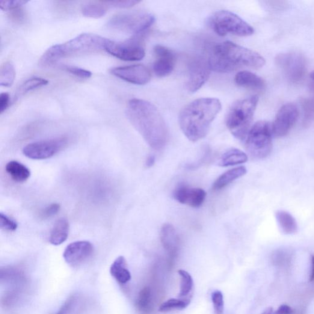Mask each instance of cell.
<instances>
[{
    "label": "cell",
    "mask_w": 314,
    "mask_h": 314,
    "mask_svg": "<svg viewBox=\"0 0 314 314\" xmlns=\"http://www.w3.org/2000/svg\"><path fill=\"white\" fill-rule=\"evenodd\" d=\"M155 159L154 156L151 155L148 157L147 159L146 165L148 168H150L152 167V166L155 164Z\"/></svg>",
    "instance_id": "obj_41"
},
{
    "label": "cell",
    "mask_w": 314,
    "mask_h": 314,
    "mask_svg": "<svg viewBox=\"0 0 314 314\" xmlns=\"http://www.w3.org/2000/svg\"><path fill=\"white\" fill-rule=\"evenodd\" d=\"M275 62L287 78L292 82H298L306 72V60L298 53L289 52L281 54L275 58Z\"/></svg>",
    "instance_id": "obj_11"
},
{
    "label": "cell",
    "mask_w": 314,
    "mask_h": 314,
    "mask_svg": "<svg viewBox=\"0 0 314 314\" xmlns=\"http://www.w3.org/2000/svg\"><path fill=\"white\" fill-rule=\"evenodd\" d=\"M299 115L298 107L295 104L284 105L278 110L271 125L272 135L276 138L286 136L297 121Z\"/></svg>",
    "instance_id": "obj_12"
},
{
    "label": "cell",
    "mask_w": 314,
    "mask_h": 314,
    "mask_svg": "<svg viewBox=\"0 0 314 314\" xmlns=\"http://www.w3.org/2000/svg\"><path fill=\"white\" fill-rule=\"evenodd\" d=\"M138 310L142 313H147L152 309V296L149 287H145L138 295L136 303Z\"/></svg>",
    "instance_id": "obj_28"
},
{
    "label": "cell",
    "mask_w": 314,
    "mask_h": 314,
    "mask_svg": "<svg viewBox=\"0 0 314 314\" xmlns=\"http://www.w3.org/2000/svg\"><path fill=\"white\" fill-rule=\"evenodd\" d=\"M109 39L91 34H82L63 44H55L44 53L39 60L41 67L53 66L62 58L105 50Z\"/></svg>",
    "instance_id": "obj_4"
},
{
    "label": "cell",
    "mask_w": 314,
    "mask_h": 314,
    "mask_svg": "<svg viewBox=\"0 0 314 314\" xmlns=\"http://www.w3.org/2000/svg\"><path fill=\"white\" fill-rule=\"evenodd\" d=\"M246 173L247 169L245 167H237L228 171L216 180L213 184L212 189L214 191H219V190L224 189L230 183L235 181V180L244 176Z\"/></svg>",
    "instance_id": "obj_22"
},
{
    "label": "cell",
    "mask_w": 314,
    "mask_h": 314,
    "mask_svg": "<svg viewBox=\"0 0 314 314\" xmlns=\"http://www.w3.org/2000/svg\"><path fill=\"white\" fill-rule=\"evenodd\" d=\"M310 78H312V79L314 81V72H313L312 73H311Z\"/></svg>",
    "instance_id": "obj_44"
},
{
    "label": "cell",
    "mask_w": 314,
    "mask_h": 314,
    "mask_svg": "<svg viewBox=\"0 0 314 314\" xmlns=\"http://www.w3.org/2000/svg\"><path fill=\"white\" fill-rule=\"evenodd\" d=\"M293 310L291 307L284 304L278 307V309L272 314H293Z\"/></svg>",
    "instance_id": "obj_40"
},
{
    "label": "cell",
    "mask_w": 314,
    "mask_h": 314,
    "mask_svg": "<svg viewBox=\"0 0 314 314\" xmlns=\"http://www.w3.org/2000/svg\"><path fill=\"white\" fill-rule=\"evenodd\" d=\"M272 312H273V310H272V308L269 307L268 309L264 311V312L262 314H272L273 313Z\"/></svg>",
    "instance_id": "obj_43"
},
{
    "label": "cell",
    "mask_w": 314,
    "mask_h": 314,
    "mask_svg": "<svg viewBox=\"0 0 314 314\" xmlns=\"http://www.w3.org/2000/svg\"><path fill=\"white\" fill-rule=\"evenodd\" d=\"M126 114L149 146L157 150L165 147L168 137L167 124L153 104L141 99L130 100Z\"/></svg>",
    "instance_id": "obj_1"
},
{
    "label": "cell",
    "mask_w": 314,
    "mask_h": 314,
    "mask_svg": "<svg viewBox=\"0 0 314 314\" xmlns=\"http://www.w3.org/2000/svg\"><path fill=\"white\" fill-rule=\"evenodd\" d=\"M67 144L68 139L65 137L46 139L26 145L23 148V153L29 159H47L51 158L64 149Z\"/></svg>",
    "instance_id": "obj_10"
},
{
    "label": "cell",
    "mask_w": 314,
    "mask_h": 314,
    "mask_svg": "<svg viewBox=\"0 0 314 314\" xmlns=\"http://www.w3.org/2000/svg\"><path fill=\"white\" fill-rule=\"evenodd\" d=\"M48 83L49 81L47 79L39 78V77H35V78L26 80L20 86L18 90L17 91L16 97L18 98L29 92V91L43 87L44 86L48 84Z\"/></svg>",
    "instance_id": "obj_29"
},
{
    "label": "cell",
    "mask_w": 314,
    "mask_h": 314,
    "mask_svg": "<svg viewBox=\"0 0 314 314\" xmlns=\"http://www.w3.org/2000/svg\"><path fill=\"white\" fill-rule=\"evenodd\" d=\"M312 271L311 274L310 281L314 280V256H312Z\"/></svg>",
    "instance_id": "obj_42"
},
{
    "label": "cell",
    "mask_w": 314,
    "mask_h": 314,
    "mask_svg": "<svg viewBox=\"0 0 314 314\" xmlns=\"http://www.w3.org/2000/svg\"><path fill=\"white\" fill-rule=\"evenodd\" d=\"M190 303H191V298L185 299V300L170 299V300L162 304L159 307V311L162 312H166L174 309H185L189 306Z\"/></svg>",
    "instance_id": "obj_31"
},
{
    "label": "cell",
    "mask_w": 314,
    "mask_h": 314,
    "mask_svg": "<svg viewBox=\"0 0 314 314\" xmlns=\"http://www.w3.org/2000/svg\"><path fill=\"white\" fill-rule=\"evenodd\" d=\"M60 206L58 203H53L46 207L41 213L43 218H50L57 214L60 211Z\"/></svg>",
    "instance_id": "obj_37"
},
{
    "label": "cell",
    "mask_w": 314,
    "mask_h": 314,
    "mask_svg": "<svg viewBox=\"0 0 314 314\" xmlns=\"http://www.w3.org/2000/svg\"><path fill=\"white\" fill-rule=\"evenodd\" d=\"M17 222L4 213L0 214V227L8 232H14L17 229Z\"/></svg>",
    "instance_id": "obj_35"
},
{
    "label": "cell",
    "mask_w": 314,
    "mask_h": 314,
    "mask_svg": "<svg viewBox=\"0 0 314 314\" xmlns=\"http://www.w3.org/2000/svg\"><path fill=\"white\" fill-rule=\"evenodd\" d=\"M105 50L114 57L127 61L141 60L146 55L144 47L138 37L124 42L108 40Z\"/></svg>",
    "instance_id": "obj_9"
},
{
    "label": "cell",
    "mask_w": 314,
    "mask_h": 314,
    "mask_svg": "<svg viewBox=\"0 0 314 314\" xmlns=\"http://www.w3.org/2000/svg\"><path fill=\"white\" fill-rule=\"evenodd\" d=\"M212 301L216 314H223L224 301V296L220 291H215L212 293Z\"/></svg>",
    "instance_id": "obj_36"
},
{
    "label": "cell",
    "mask_w": 314,
    "mask_h": 314,
    "mask_svg": "<svg viewBox=\"0 0 314 314\" xmlns=\"http://www.w3.org/2000/svg\"><path fill=\"white\" fill-rule=\"evenodd\" d=\"M156 60L153 64V72L159 78H164L173 72L175 66V53L168 47L156 45L154 47Z\"/></svg>",
    "instance_id": "obj_15"
},
{
    "label": "cell",
    "mask_w": 314,
    "mask_h": 314,
    "mask_svg": "<svg viewBox=\"0 0 314 314\" xmlns=\"http://www.w3.org/2000/svg\"><path fill=\"white\" fill-rule=\"evenodd\" d=\"M60 68L65 72L70 73L71 75L82 79H88L91 78V75H92V73L90 71L78 67L72 66V65H61Z\"/></svg>",
    "instance_id": "obj_32"
},
{
    "label": "cell",
    "mask_w": 314,
    "mask_h": 314,
    "mask_svg": "<svg viewBox=\"0 0 314 314\" xmlns=\"http://www.w3.org/2000/svg\"><path fill=\"white\" fill-rule=\"evenodd\" d=\"M108 8L127 9L134 7L140 3L137 0H120V1L103 2Z\"/></svg>",
    "instance_id": "obj_33"
},
{
    "label": "cell",
    "mask_w": 314,
    "mask_h": 314,
    "mask_svg": "<svg viewBox=\"0 0 314 314\" xmlns=\"http://www.w3.org/2000/svg\"><path fill=\"white\" fill-rule=\"evenodd\" d=\"M271 125L266 121H257L245 138V149L252 158L263 159L270 155L272 144Z\"/></svg>",
    "instance_id": "obj_7"
},
{
    "label": "cell",
    "mask_w": 314,
    "mask_h": 314,
    "mask_svg": "<svg viewBox=\"0 0 314 314\" xmlns=\"http://www.w3.org/2000/svg\"><path fill=\"white\" fill-rule=\"evenodd\" d=\"M206 197V192L202 189L180 186L174 192V198L178 202L192 207L202 205Z\"/></svg>",
    "instance_id": "obj_17"
},
{
    "label": "cell",
    "mask_w": 314,
    "mask_h": 314,
    "mask_svg": "<svg viewBox=\"0 0 314 314\" xmlns=\"http://www.w3.org/2000/svg\"><path fill=\"white\" fill-rule=\"evenodd\" d=\"M248 161L247 154L241 150L232 149L222 155L218 165L222 167L245 164Z\"/></svg>",
    "instance_id": "obj_23"
},
{
    "label": "cell",
    "mask_w": 314,
    "mask_h": 314,
    "mask_svg": "<svg viewBox=\"0 0 314 314\" xmlns=\"http://www.w3.org/2000/svg\"><path fill=\"white\" fill-rule=\"evenodd\" d=\"M235 81L239 87L261 90L265 87V81L260 76L248 71H241L236 74Z\"/></svg>",
    "instance_id": "obj_19"
},
{
    "label": "cell",
    "mask_w": 314,
    "mask_h": 314,
    "mask_svg": "<svg viewBox=\"0 0 314 314\" xmlns=\"http://www.w3.org/2000/svg\"><path fill=\"white\" fill-rule=\"evenodd\" d=\"M110 273L121 284H125L131 280V273L127 268V261L123 256L118 257L112 263Z\"/></svg>",
    "instance_id": "obj_20"
},
{
    "label": "cell",
    "mask_w": 314,
    "mask_h": 314,
    "mask_svg": "<svg viewBox=\"0 0 314 314\" xmlns=\"http://www.w3.org/2000/svg\"><path fill=\"white\" fill-rule=\"evenodd\" d=\"M178 273L181 278L180 281V288L179 292V297L182 298L187 296L193 289L194 280L191 275L187 271L180 269Z\"/></svg>",
    "instance_id": "obj_30"
},
{
    "label": "cell",
    "mask_w": 314,
    "mask_h": 314,
    "mask_svg": "<svg viewBox=\"0 0 314 314\" xmlns=\"http://www.w3.org/2000/svg\"><path fill=\"white\" fill-rule=\"evenodd\" d=\"M76 299L75 296H71L58 310L57 314H69L75 304Z\"/></svg>",
    "instance_id": "obj_38"
},
{
    "label": "cell",
    "mask_w": 314,
    "mask_h": 314,
    "mask_svg": "<svg viewBox=\"0 0 314 314\" xmlns=\"http://www.w3.org/2000/svg\"><path fill=\"white\" fill-rule=\"evenodd\" d=\"M207 61L211 70L222 73L242 68L257 69L265 64L264 58L257 52L231 41H225L213 47Z\"/></svg>",
    "instance_id": "obj_3"
},
{
    "label": "cell",
    "mask_w": 314,
    "mask_h": 314,
    "mask_svg": "<svg viewBox=\"0 0 314 314\" xmlns=\"http://www.w3.org/2000/svg\"><path fill=\"white\" fill-rule=\"evenodd\" d=\"M210 25L219 36L231 34L238 37L250 36L254 29L241 17L232 12L221 10L216 12L210 19Z\"/></svg>",
    "instance_id": "obj_8"
},
{
    "label": "cell",
    "mask_w": 314,
    "mask_h": 314,
    "mask_svg": "<svg viewBox=\"0 0 314 314\" xmlns=\"http://www.w3.org/2000/svg\"><path fill=\"white\" fill-rule=\"evenodd\" d=\"M161 238L163 246L171 256H175L179 249L180 239L173 225H164L161 230Z\"/></svg>",
    "instance_id": "obj_18"
},
{
    "label": "cell",
    "mask_w": 314,
    "mask_h": 314,
    "mask_svg": "<svg viewBox=\"0 0 314 314\" xmlns=\"http://www.w3.org/2000/svg\"><path fill=\"white\" fill-rule=\"evenodd\" d=\"M28 2L24 0H2L0 1V8L3 11L17 10Z\"/></svg>",
    "instance_id": "obj_34"
},
{
    "label": "cell",
    "mask_w": 314,
    "mask_h": 314,
    "mask_svg": "<svg viewBox=\"0 0 314 314\" xmlns=\"http://www.w3.org/2000/svg\"><path fill=\"white\" fill-rule=\"evenodd\" d=\"M275 217L284 233L291 235L297 232V223L295 218L290 213L284 211H278L275 213Z\"/></svg>",
    "instance_id": "obj_25"
},
{
    "label": "cell",
    "mask_w": 314,
    "mask_h": 314,
    "mask_svg": "<svg viewBox=\"0 0 314 314\" xmlns=\"http://www.w3.org/2000/svg\"><path fill=\"white\" fill-rule=\"evenodd\" d=\"M259 98L253 96L237 101L228 112L226 125L237 139L244 140L249 132Z\"/></svg>",
    "instance_id": "obj_5"
},
{
    "label": "cell",
    "mask_w": 314,
    "mask_h": 314,
    "mask_svg": "<svg viewBox=\"0 0 314 314\" xmlns=\"http://www.w3.org/2000/svg\"><path fill=\"white\" fill-rule=\"evenodd\" d=\"M93 245L86 241H76L68 245L64 253V258L68 264L78 265L84 262L93 254Z\"/></svg>",
    "instance_id": "obj_16"
},
{
    "label": "cell",
    "mask_w": 314,
    "mask_h": 314,
    "mask_svg": "<svg viewBox=\"0 0 314 314\" xmlns=\"http://www.w3.org/2000/svg\"><path fill=\"white\" fill-rule=\"evenodd\" d=\"M70 225L67 219H59L52 228L49 238L52 244L58 245L64 243L69 235Z\"/></svg>",
    "instance_id": "obj_21"
},
{
    "label": "cell",
    "mask_w": 314,
    "mask_h": 314,
    "mask_svg": "<svg viewBox=\"0 0 314 314\" xmlns=\"http://www.w3.org/2000/svg\"><path fill=\"white\" fill-rule=\"evenodd\" d=\"M10 104V94L7 92L2 93L0 95V113L5 112Z\"/></svg>",
    "instance_id": "obj_39"
},
{
    "label": "cell",
    "mask_w": 314,
    "mask_h": 314,
    "mask_svg": "<svg viewBox=\"0 0 314 314\" xmlns=\"http://www.w3.org/2000/svg\"><path fill=\"white\" fill-rule=\"evenodd\" d=\"M111 75L126 82L136 85H145L150 81L151 74L143 65L114 67L110 70Z\"/></svg>",
    "instance_id": "obj_14"
},
{
    "label": "cell",
    "mask_w": 314,
    "mask_h": 314,
    "mask_svg": "<svg viewBox=\"0 0 314 314\" xmlns=\"http://www.w3.org/2000/svg\"><path fill=\"white\" fill-rule=\"evenodd\" d=\"M155 22L152 14L144 11L123 12L114 15L108 22L109 28L138 37Z\"/></svg>",
    "instance_id": "obj_6"
},
{
    "label": "cell",
    "mask_w": 314,
    "mask_h": 314,
    "mask_svg": "<svg viewBox=\"0 0 314 314\" xmlns=\"http://www.w3.org/2000/svg\"><path fill=\"white\" fill-rule=\"evenodd\" d=\"M189 71L186 88L189 91L194 93L200 90L209 79L211 70L207 60L197 57L190 62Z\"/></svg>",
    "instance_id": "obj_13"
},
{
    "label": "cell",
    "mask_w": 314,
    "mask_h": 314,
    "mask_svg": "<svg viewBox=\"0 0 314 314\" xmlns=\"http://www.w3.org/2000/svg\"><path fill=\"white\" fill-rule=\"evenodd\" d=\"M221 109L220 100L214 98H201L189 103L180 111L179 116V125L183 134L192 142L205 137Z\"/></svg>",
    "instance_id": "obj_2"
},
{
    "label": "cell",
    "mask_w": 314,
    "mask_h": 314,
    "mask_svg": "<svg viewBox=\"0 0 314 314\" xmlns=\"http://www.w3.org/2000/svg\"><path fill=\"white\" fill-rule=\"evenodd\" d=\"M16 79V70L11 61L5 62L0 69V85L2 87H10Z\"/></svg>",
    "instance_id": "obj_27"
},
{
    "label": "cell",
    "mask_w": 314,
    "mask_h": 314,
    "mask_svg": "<svg viewBox=\"0 0 314 314\" xmlns=\"http://www.w3.org/2000/svg\"><path fill=\"white\" fill-rule=\"evenodd\" d=\"M6 171L11 179L17 182H23L30 176V171L24 165L17 161H11L6 166Z\"/></svg>",
    "instance_id": "obj_24"
},
{
    "label": "cell",
    "mask_w": 314,
    "mask_h": 314,
    "mask_svg": "<svg viewBox=\"0 0 314 314\" xmlns=\"http://www.w3.org/2000/svg\"><path fill=\"white\" fill-rule=\"evenodd\" d=\"M83 16L89 18L99 19L107 13L108 8L103 2H92L83 6L82 8Z\"/></svg>",
    "instance_id": "obj_26"
}]
</instances>
